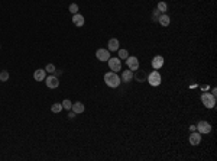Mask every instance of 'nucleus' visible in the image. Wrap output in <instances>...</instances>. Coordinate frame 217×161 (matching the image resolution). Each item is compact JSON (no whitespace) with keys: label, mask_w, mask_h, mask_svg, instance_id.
<instances>
[{"label":"nucleus","mask_w":217,"mask_h":161,"mask_svg":"<svg viewBox=\"0 0 217 161\" xmlns=\"http://www.w3.org/2000/svg\"><path fill=\"white\" fill-rule=\"evenodd\" d=\"M104 83L108 86V87H112V89H116L120 86L122 80H120V77L117 76V73H114V71H108L104 74Z\"/></svg>","instance_id":"nucleus-1"},{"label":"nucleus","mask_w":217,"mask_h":161,"mask_svg":"<svg viewBox=\"0 0 217 161\" xmlns=\"http://www.w3.org/2000/svg\"><path fill=\"white\" fill-rule=\"evenodd\" d=\"M146 81H148V83H149L151 86H154V87H158V86L162 83V77H161L159 71H158V70L151 71V74L146 77Z\"/></svg>","instance_id":"nucleus-2"},{"label":"nucleus","mask_w":217,"mask_h":161,"mask_svg":"<svg viewBox=\"0 0 217 161\" xmlns=\"http://www.w3.org/2000/svg\"><path fill=\"white\" fill-rule=\"evenodd\" d=\"M201 102L207 109H213L216 106V96H213L211 93H203L201 95Z\"/></svg>","instance_id":"nucleus-3"},{"label":"nucleus","mask_w":217,"mask_h":161,"mask_svg":"<svg viewBox=\"0 0 217 161\" xmlns=\"http://www.w3.org/2000/svg\"><path fill=\"white\" fill-rule=\"evenodd\" d=\"M107 62H108V68H110V70L112 71H114V73H117V71H120V68H122V60H120V58H108L107 60Z\"/></svg>","instance_id":"nucleus-4"},{"label":"nucleus","mask_w":217,"mask_h":161,"mask_svg":"<svg viewBox=\"0 0 217 161\" xmlns=\"http://www.w3.org/2000/svg\"><path fill=\"white\" fill-rule=\"evenodd\" d=\"M197 132H200L201 135L203 133H210L211 132V125L207 122V121H200V122L197 123Z\"/></svg>","instance_id":"nucleus-5"},{"label":"nucleus","mask_w":217,"mask_h":161,"mask_svg":"<svg viewBox=\"0 0 217 161\" xmlns=\"http://www.w3.org/2000/svg\"><path fill=\"white\" fill-rule=\"evenodd\" d=\"M96 57H97V60L101 62H106L110 58V51L108 49H104V48H100V49H97V52H96Z\"/></svg>","instance_id":"nucleus-6"},{"label":"nucleus","mask_w":217,"mask_h":161,"mask_svg":"<svg viewBox=\"0 0 217 161\" xmlns=\"http://www.w3.org/2000/svg\"><path fill=\"white\" fill-rule=\"evenodd\" d=\"M126 64H128V68L132 71H136L139 68V60L136 57H133V55H129L126 58Z\"/></svg>","instance_id":"nucleus-7"},{"label":"nucleus","mask_w":217,"mask_h":161,"mask_svg":"<svg viewBox=\"0 0 217 161\" xmlns=\"http://www.w3.org/2000/svg\"><path fill=\"white\" fill-rule=\"evenodd\" d=\"M45 83H47V87L48 89H57L58 86H59V80H58L57 76H49L45 78Z\"/></svg>","instance_id":"nucleus-8"},{"label":"nucleus","mask_w":217,"mask_h":161,"mask_svg":"<svg viewBox=\"0 0 217 161\" xmlns=\"http://www.w3.org/2000/svg\"><path fill=\"white\" fill-rule=\"evenodd\" d=\"M146 77H148V74L143 70H139V68H137L136 71H133V78H135L136 81H139V83L146 81Z\"/></svg>","instance_id":"nucleus-9"},{"label":"nucleus","mask_w":217,"mask_h":161,"mask_svg":"<svg viewBox=\"0 0 217 161\" xmlns=\"http://www.w3.org/2000/svg\"><path fill=\"white\" fill-rule=\"evenodd\" d=\"M164 66V57L162 55H155L152 58V68L154 70H159Z\"/></svg>","instance_id":"nucleus-10"},{"label":"nucleus","mask_w":217,"mask_h":161,"mask_svg":"<svg viewBox=\"0 0 217 161\" xmlns=\"http://www.w3.org/2000/svg\"><path fill=\"white\" fill-rule=\"evenodd\" d=\"M33 78H35V81H43L45 78H47V71L43 70V68L35 70V73H33Z\"/></svg>","instance_id":"nucleus-11"},{"label":"nucleus","mask_w":217,"mask_h":161,"mask_svg":"<svg viewBox=\"0 0 217 161\" xmlns=\"http://www.w3.org/2000/svg\"><path fill=\"white\" fill-rule=\"evenodd\" d=\"M188 139H190V144H191V145H198V144L201 142V133L197 132V131H194V132H191Z\"/></svg>","instance_id":"nucleus-12"},{"label":"nucleus","mask_w":217,"mask_h":161,"mask_svg":"<svg viewBox=\"0 0 217 161\" xmlns=\"http://www.w3.org/2000/svg\"><path fill=\"white\" fill-rule=\"evenodd\" d=\"M156 22H158L159 25H162L164 28H166V26L170 25L171 19H170V16H168L166 13H161V15H159V18H158V20H156Z\"/></svg>","instance_id":"nucleus-13"},{"label":"nucleus","mask_w":217,"mask_h":161,"mask_svg":"<svg viewBox=\"0 0 217 161\" xmlns=\"http://www.w3.org/2000/svg\"><path fill=\"white\" fill-rule=\"evenodd\" d=\"M120 80H122L123 83H129V81H132L133 80V71L132 70H125L122 73Z\"/></svg>","instance_id":"nucleus-14"},{"label":"nucleus","mask_w":217,"mask_h":161,"mask_svg":"<svg viewBox=\"0 0 217 161\" xmlns=\"http://www.w3.org/2000/svg\"><path fill=\"white\" fill-rule=\"evenodd\" d=\"M72 23L76 25V26H83L84 25V16L80 13H76V15H72Z\"/></svg>","instance_id":"nucleus-15"},{"label":"nucleus","mask_w":217,"mask_h":161,"mask_svg":"<svg viewBox=\"0 0 217 161\" xmlns=\"http://www.w3.org/2000/svg\"><path fill=\"white\" fill-rule=\"evenodd\" d=\"M84 109H85L84 104L81 103V102H76V103H72V106H71V110H72V112H76V115L83 113Z\"/></svg>","instance_id":"nucleus-16"},{"label":"nucleus","mask_w":217,"mask_h":161,"mask_svg":"<svg viewBox=\"0 0 217 161\" xmlns=\"http://www.w3.org/2000/svg\"><path fill=\"white\" fill-rule=\"evenodd\" d=\"M107 49L108 51H117L119 47H120V44H119V41L116 38H112L110 41H108V45H107Z\"/></svg>","instance_id":"nucleus-17"},{"label":"nucleus","mask_w":217,"mask_h":161,"mask_svg":"<svg viewBox=\"0 0 217 161\" xmlns=\"http://www.w3.org/2000/svg\"><path fill=\"white\" fill-rule=\"evenodd\" d=\"M117 57L120 58V60H126V58L129 57V52H128V49H123V48H119V49H117Z\"/></svg>","instance_id":"nucleus-18"},{"label":"nucleus","mask_w":217,"mask_h":161,"mask_svg":"<svg viewBox=\"0 0 217 161\" xmlns=\"http://www.w3.org/2000/svg\"><path fill=\"white\" fill-rule=\"evenodd\" d=\"M156 9L159 10L161 13H165L166 10H168V5H166L165 2H159V3L156 5Z\"/></svg>","instance_id":"nucleus-19"},{"label":"nucleus","mask_w":217,"mask_h":161,"mask_svg":"<svg viewBox=\"0 0 217 161\" xmlns=\"http://www.w3.org/2000/svg\"><path fill=\"white\" fill-rule=\"evenodd\" d=\"M51 110H52V113H59L62 110V103H54Z\"/></svg>","instance_id":"nucleus-20"},{"label":"nucleus","mask_w":217,"mask_h":161,"mask_svg":"<svg viewBox=\"0 0 217 161\" xmlns=\"http://www.w3.org/2000/svg\"><path fill=\"white\" fill-rule=\"evenodd\" d=\"M71 106H72V102H71V100H68V99L62 100V109H65V110H68V112H70Z\"/></svg>","instance_id":"nucleus-21"},{"label":"nucleus","mask_w":217,"mask_h":161,"mask_svg":"<svg viewBox=\"0 0 217 161\" xmlns=\"http://www.w3.org/2000/svg\"><path fill=\"white\" fill-rule=\"evenodd\" d=\"M68 10H70V13H72V15L78 13V5H77V3H71Z\"/></svg>","instance_id":"nucleus-22"},{"label":"nucleus","mask_w":217,"mask_h":161,"mask_svg":"<svg viewBox=\"0 0 217 161\" xmlns=\"http://www.w3.org/2000/svg\"><path fill=\"white\" fill-rule=\"evenodd\" d=\"M9 80V73H7V71H2V73H0V81H7Z\"/></svg>","instance_id":"nucleus-23"},{"label":"nucleus","mask_w":217,"mask_h":161,"mask_svg":"<svg viewBox=\"0 0 217 161\" xmlns=\"http://www.w3.org/2000/svg\"><path fill=\"white\" fill-rule=\"evenodd\" d=\"M159 15H161V12H159L158 9L152 10V19H154V20L156 22V20H158V18H159Z\"/></svg>","instance_id":"nucleus-24"},{"label":"nucleus","mask_w":217,"mask_h":161,"mask_svg":"<svg viewBox=\"0 0 217 161\" xmlns=\"http://www.w3.org/2000/svg\"><path fill=\"white\" fill-rule=\"evenodd\" d=\"M45 70H47V73H55L57 68H55L54 64H47V68H45Z\"/></svg>","instance_id":"nucleus-25"},{"label":"nucleus","mask_w":217,"mask_h":161,"mask_svg":"<svg viewBox=\"0 0 217 161\" xmlns=\"http://www.w3.org/2000/svg\"><path fill=\"white\" fill-rule=\"evenodd\" d=\"M68 118H70V119H74V118H76V112H71V113H68Z\"/></svg>","instance_id":"nucleus-26"},{"label":"nucleus","mask_w":217,"mask_h":161,"mask_svg":"<svg viewBox=\"0 0 217 161\" xmlns=\"http://www.w3.org/2000/svg\"><path fill=\"white\" fill-rule=\"evenodd\" d=\"M190 131H191V132H194V131H197V128H195V125H191V126H190Z\"/></svg>","instance_id":"nucleus-27"},{"label":"nucleus","mask_w":217,"mask_h":161,"mask_svg":"<svg viewBox=\"0 0 217 161\" xmlns=\"http://www.w3.org/2000/svg\"><path fill=\"white\" fill-rule=\"evenodd\" d=\"M211 95L213 96H217V90H216V89H213V90H211Z\"/></svg>","instance_id":"nucleus-28"}]
</instances>
